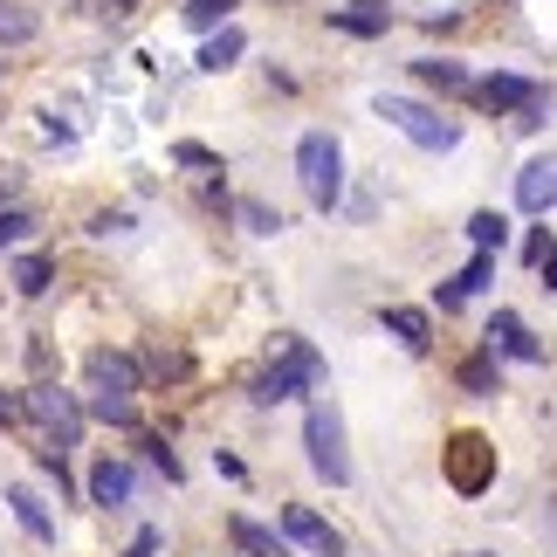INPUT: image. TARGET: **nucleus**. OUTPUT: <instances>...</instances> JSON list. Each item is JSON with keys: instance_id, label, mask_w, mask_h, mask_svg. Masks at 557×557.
<instances>
[{"instance_id": "f257e3e1", "label": "nucleus", "mask_w": 557, "mask_h": 557, "mask_svg": "<svg viewBox=\"0 0 557 557\" xmlns=\"http://www.w3.org/2000/svg\"><path fill=\"white\" fill-rule=\"evenodd\" d=\"M296 180H304V200L317 213L345 207V145H337V132H304L296 138Z\"/></svg>"}, {"instance_id": "f03ea898", "label": "nucleus", "mask_w": 557, "mask_h": 557, "mask_svg": "<svg viewBox=\"0 0 557 557\" xmlns=\"http://www.w3.org/2000/svg\"><path fill=\"white\" fill-rule=\"evenodd\" d=\"M304 455H310V475L331 482V488H351V447H345V413L331 399H310L304 413Z\"/></svg>"}, {"instance_id": "7ed1b4c3", "label": "nucleus", "mask_w": 557, "mask_h": 557, "mask_svg": "<svg viewBox=\"0 0 557 557\" xmlns=\"http://www.w3.org/2000/svg\"><path fill=\"white\" fill-rule=\"evenodd\" d=\"M21 406H28V420L41 426V447H62V455H70V447L83 441V426H90L83 399H76V393H62L55 379H35L28 393H21Z\"/></svg>"}, {"instance_id": "20e7f679", "label": "nucleus", "mask_w": 557, "mask_h": 557, "mask_svg": "<svg viewBox=\"0 0 557 557\" xmlns=\"http://www.w3.org/2000/svg\"><path fill=\"white\" fill-rule=\"evenodd\" d=\"M372 111L393 124L406 145H420V152H455L461 145V117H441L434 103H420V97H379Z\"/></svg>"}, {"instance_id": "39448f33", "label": "nucleus", "mask_w": 557, "mask_h": 557, "mask_svg": "<svg viewBox=\"0 0 557 557\" xmlns=\"http://www.w3.org/2000/svg\"><path fill=\"white\" fill-rule=\"evenodd\" d=\"M441 475L468 503L488 496V488H496V441H488V434H455V441L441 447Z\"/></svg>"}, {"instance_id": "423d86ee", "label": "nucleus", "mask_w": 557, "mask_h": 557, "mask_svg": "<svg viewBox=\"0 0 557 557\" xmlns=\"http://www.w3.org/2000/svg\"><path fill=\"white\" fill-rule=\"evenodd\" d=\"M83 385H90V399H138L145 393V366L132 351L97 345L90 358H83Z\"/></svg>"}, {"instance_id": "0eeeda50", "label": "nucleus", "mask_w": 557, "mask_h": 557, "mask_svg": "<svg viewBox=\"0 0 557 557\" xmlns=\"http://www.w3.org/2000/svg\"><path fill=\"white\" fill-rule=\"evenodd\" d=\"M83 503H90V509H111V517H117V509H132L138 503V468L124 461V455H97L90 475H83Z\"/></svg>"}, {"instance_id": "6e6552de", "label": "nucleus", "mask_w": 557, "mask_h": 557, "mask_svg": "<svg viewBox=\"0 0 557 557\" xmlns=\"http://www.w3.org/2000/svg\"><path fill=\"white\" fill-rule=\"evenodd\" d=\"M537 97H550L544 83H530V76H509V70H488V76H475V83H468V103H475V111H488V117H517L523 103H537Z\"/></svg>"}, {"instance_id": "1a4fd4ad", "label": "nucleus", "mask_w": 557, "mask_h": 557, "mask_svg": "<svg viewBox=\"0 0 557 557\" xmlns=\"http://www.w3.org/2000/svg\"><path fill=\"white\" fill-rule=\"evenodd\" d=\"M482 345L496 351V358H509V366H544V345H537V337H530V324H523L517 310H496V317H488Z\"/></svg>"}, {"instance_id": "9d476101", "label": "nucleus", "mask_w": 557, "mask_h": 557, "mask_svg": "<svg viewBox=\"0 0 557 557\" xmlns=\"http://www.w3.org/2000/svg\"><path fill=\"white\" fill-rule=\"evenodd\" d=\"M283 537L289 544H304V550H317V557H345V537L317 517L310 503H283Z\"/></svg>"}, {"instance_id": "9b49d317", "label": "nucleus", "mask_w": 557, "mask_h": 557, "mask_svg": "<svg viewBox=\"0 0 557 557\" xmlns=\"http://www.w3.org/2000/svg\"><path fill=\"white\" fill-rule=\"evenodd\" d=\"M517 207L530 213V221H544V213L557 207V152H537L517 173Z\"/></svg>"}, {"instance_id": "f8f14e48", "label": "nucleus", "mask_w": 557, "mask_h": 557, "mask_svg": "<svg viewBox=\"0 0 557 557\" xmlns=\"http://www.w3.org/2000/svg\"><path fill=\"white\" fill-rule=\"evenodd\" d=\"M304 393H310V379L296 372V366H283V358H269V366L248 379V399L255 406H289V399H304Z\"/></svg>"}, {"instance_id": "ddd939ff", "label": "nucleus", "mask_w": 557, "mask_h": 557, "mask_svg": "<svg viewBox=\"0 0 557 557\" xmlns=\"http://www.w3.org/2000/svg\"><path fill=\"white\" fill-rule=\"evenodd\" d=\"M488 275H496V255H475V262H468L461 275H447V283L434 289V304H441V317H455V310H468V304H475V296L488 289Z\"/></svg>"}, {"instance_id": "4468645a", "label": "nucleus", "mask_w": 557, "mask_h": 557, "mask_svg": "<svg viewBox=\"0 0 557 557\" xmlns=\"http://www.w3.org/2000/svg\"><path fill=\"white\" fill-rule=\"evenodd\" d=\"M379 324H385V337H399V345L413 351V358L434 351V317L413 310V304H385V310H379Z\"/></svg>"}, {"instance_id": "2eb2a0df", "label": "nucleus", "mask_w": 557, "mask_h": 557, "mask_svg": "<svg viewBox=\"0 0 557 557\" xmlns=\"http://www.w3.org/2000/svg\"><path fill=\"white\" fill-rule=\"evenodd\" d=\"M8 509H14V523L28 530L35 544H55V517H49V503H41L35 482H8Z\"/></svg>"}, {"instance_id": "dca6fc26", "label": "nucleus", "mask_w": 557, "mask_h": 557, "mask_svg": "<svg viewBox=\"0 0 557 557\" xmlns=\"http://www.w3.org/2000/svg\"><path fill=\"white\" fill-rule=\"evenodd\" d=\"M455 385H461L468 399H496V393H503V358L488 351V345H475V351L455 366Z\"/></svg>"}, {"instance_id": "f3484780", "label": "nucleus", "mask_w": 557, "mask_h": 557, "mask_svg": "<svg viewBox=\"0 0 557 557\" xmlns=\"http://www.w3.org/2000/svg\"><path fill=\"white\" fill-rule=\"evenodd\" d=\"M413 83L420 90H434V97H468V62H455V55H420L413 62Z\"/></svg>"}, {"instance_id": "a211bd4d", "label": "nucleus", "mask_w": 557, "mask_h": 557, "mask_svg": "<svg viewBox=\"0 0 557 557\" xmlns=\"http://www.w3.org/2000/svg\"><path fill=\"white\" fill-rule=\"evenodd\" d=\"M227 537H234L242 557H289L283 530H269V523H255V517H227Z\"/></svg>"}, {"instance_id": "6ab92c4d", "label": "nucleus", "mask_w": 557, "mask_h": 557, "mask_svg": "<svg viewBox=\"0 0 557 557\" xmlns=\"http://www.w3.org/2000/svg\"><path fill=\"white\" fill-rule=\"evenodd\" d=\"M242 55H248V35L227 21V28H213V35L200 41V62H193V70H200V76H221V70H234Z\"/></svg>"}, {"instance_id": "aec40b11", "label": "nucleus", "mask_w": 557, "mask_h": 557, "mask_svg": "<svg viewBox=\"0 0 557 557\" xmlns=\"http://www.w3.org/2000/svg\"><path fill=\"white\" fill-rule=\"evenodd\" d=\"M8 283H14V296H28V304H35V296H49L55 289V262H49V255H8Z\"/></svg>"}, {"instance_id": "412c9836", "label": "nucleus", "mask_w": 557, "mask_h": 557, "mask_svg": "<svg viewBox=\"0 0 557 557\" xmlns=\"http://www.w3.org/2000/svg\"><path fill=\"white\" fill-rule=\"evenodd\" d=\"M331 35H351V41H379L393 28V8H331Z\"/></svg>"}, {"instance_id": "4be33fe9", "label": "nucleus", "mask_w": 557, "mask_h": 557, "mask_svg": "<svg viewBox=\"0 0 557 557\" xmlns=\"http://www.w3.org/2000/svg\"><path fill=\"white\" fill-rule=\"evenodd\" d=\"M275 358H283V366H296V372H304V379H310V393H317V385L331 379L324 351H317V345H304V337H296V331H275Z\"/></svg>"}, {"instance_id": "5701e85b", "label": "nucleus", "mask_w": 557, "mask_h": 557, "mask_svg": "<svg viewBox=\"0 0 557 557\" xmlns=\"http://www.w3.org/2000/svg\"><path fill=\"white\" fill-rule=\"evenodd\" d=\"M41 35V14L21 8V0H0V49H28Z\"/></svg>"}, {"instance_id": "b1692460", "label": "nucleus", "mask_w": 557, "mask_h": 557, "mask_svg": "<svg viewBox=\"0 0 557 557\" xmlns=\"http://www.w3.org/2000/svg\"><path fill=\"white\" fill-rule=\"evenodd\" d=\"M468 242H475V255H503L509 248V213H496V207L468 213Z\"/></svg>"}, {"instance_id": "393cba45", "label": "nucleus", "mask_w": 557, "mask_h": 557, "mask_svg": "<svg viewBox=\"0 0 557 557\" xmlns=\"http://www.w3.org/2000/svg\"><path fill=\"white\" fill-rule=\"evenodd\" d=\"M35 227H41V221H35V213L21 207V200H14V207H0V262L28 248V242H35Z\"/></svg>"}, {"instance_id": "a878e982", "label": "nucleus", "mask_w": 557, "mask_h": 557, "mask_svg": "<svg viewBox=\"0 0 557 557\" xmlns=\"http://www.w3.org/2000/svg\"><path fill=\"white\" fill-rule=\"evenodd\" d=\"M234 8H242V0H186L180 21H186L193 35H213V28H227V21H234Z\"/></svg>"}, {"instance_id": "bb28decb", "label": "nucleus", "mask_w": 557, "mask_h": 557, "mask_svg": "<svg viewBox=\"0 0 557 557\" xmlns=\"http://www.w3.org/2000/svg\"><path fill=\"white\" fill-rule=\"evenodd\" d=\"M173 165H186V173H200V180L207 173H227V159L213 152V145H200V138H180L173 145Z\"/></svg>"}, {"instance_id": "cd10ccee", "label": "nucleus", "mask_w": 557, "mask_h": 557, "mask_svg": "<svg viewBox=\"0 0 557 557\" xmlns=\"http://www.w3.org/2000/svg\"><path fill=\"white\" fill-rule=\"evenodd\" d=\"M234 221H242L248 234H283V207H269V200H234Z\"/></svg>"}, {"instance_id": "c85d7f7f", "label": "nucleus", "mask_w": 557, "mask_h": 557, "mask_svg": "<svg viewBox=\"0 0 557 557\" xmlns=\"http://www.w3.org/2000/svg\"><path fill=\"white\" fill-rule=\"evenodd\" d=\"M138 455L152 461V468H159V475L173 482V488L186 482V468H180V455H173V447H165V434H138Z\"/></svg>"}, {"instance_id": "c756f323", "label": "nucleus", "mask_w": 557, "mask_h": 557, "mask_svg": "<svg viewBox=\"0 0 557 557\" xmlns=\"http://www.w3.org/2000/svg\"><path fill=\"white\" fill-rule=\"evenodd\" d=\"M83 413L103 420V426H138V399H90L83 393Z\"/></svg>"}, {"instance_id": "7c9ffc66", "label": "nucleus", "mask_w": 557, "mask_h": 557, "mask_svg": "<svg viewBox=\"0 0 557 557\" xmlns=\"http://www.w3.org/2000/svg\"><path fill=\"white\" fill-rule=\"evenodd\" d=\"M138 366H145V379H165V385H180V379L193 372V358H186V351H145Z\"/></svg>"}, {"instance_id": "2f4dec72", "label": "nucleus", "mask_w": 557, "mask_h": 557, "mask_svg": "<svg viewBox=\"0 0 557 557\" xmlns=\"http://www.w3.org/2000/svg\"><path fill=\"white\" fill-rule=\"evenodd\" d=\"M35 468H41V482H55V496H76V475L62 461V447H35Z\"/></svg>"}, {"instance_id": "473e14b6", "label": "nucleus", "mask_w": 557, "mask_h": 557, "mask_svg": "<svg viewBox=\"0 0 557 557\" xmlns=\"http://www.w3.org/2000/svg\"><path fill=\"white\" fill-rule=\"evenodd\" d=\"M132 227H138L132 207H97V213H90V234H97V242H111V234H132Z\"/></svg>"}, {"instance_id": "72a5a7b5", "label": "nucleus", "mask_w": 557, "mask_h": 557, "mask_svg": "<svg viewBox=\"0 0 557 557\" xmlns=\"http://www.w3.org/2000/svg\"><path fill=\"white\" fill-rule=\"evenodd\" d=\"M200 200H207V207H221V213H234V193H227L221 173H207V180H200Z\"/></svg>"}, {"instance_id": "f704fd0d", "label": "nucleus", "mask_w": 557, "mask_h": 557, "mask_svg": "<svg viewBox=\"0 0 557 557\" xmlns=\"http://www.w3.org/2000/svg\"><path fill=\"white\" fill-rule=\"evenodd\" d=\"M213 475H221V482H248V461L227 455V447H213Z\"/></svg>"}, {"instance_id": "c9c22d12", "label": "nucleus", "mask_w": 557, "mask_h": 557, "mask_svg": "<svg viewBox=\"0 0 557 557\" xmlns=\"http://www.w3.org/2000/svg\"><path fill=\"white\" fill-rule=\"evenodd\" d=\"M41 138H49V145H76V124L55 117V111H41Z\"/></svg>"}, {"instance_id": "e433bc0d", "label": "nucleus", "mask_w": 557, "mask_h": 557, "mask_svg": "<svg viewBox=\"0 0 557 557\" xmlns=\"http://www.w3.org/2000/svg\"><path fill=\"white\" fill-rule=\"evenodd\" d=\"M0 426H28V406H21V393H8V385H0Z\"/></svg>"}, {"instance_id": "4c0bfd02", "label": "nucleus", "mask_w": 557, "mask_h": 557, "mask_svg": "<svg viewBox=\"0 0 557 557\" xmlns=\"http://www.w3.org/2000/svg\"><path fill=\"white\" fill-rule=\"evenodd\" d=\"M28 366H35V379H49V372H55V351H49V337H28Z\"/></svg>"}, {"instance_id": "58836bf2", "label": "nucleus", "mask_w": 557, "mask_h": 557, "mask_svg": "<svg viewBox=\"0 0 557 557\" xmlns=\"http://www.w3.org/2000/svg\"><path fill=\"white\" fill-rule=\"evenodd\" d=\"M76 8H83V14H111V21H124L138 0H76Z\"/></svg>"}, {"instance_id": "ea45409f", "label": "nucleus", "mask_w": 557, "mask_h": 557, "mask_svg": "<svg viewBox=\"0 0 557 557\" xmlns=\"http://www.w3.org/2000/svg\"><path fill=\"white\" fill-rule=\"evenodd\" d=\"M420 28H426V35H455V28H461V8H441V14H426Z\"/></svg>"}, {"instance_id": "a19ab883", "label": "nucleus", "mask_w": 557, "mask_h": 557, "mask_svg": "<svg viewBox=\"0 0 557 557\" xmlns=\"http://www.w3.org/2000/svg\"><path fill=\"white\" fill-rule=\"evenodd\" d=\"M530 269L544 275V289H557V234H550V242H544V255H537V262H530Z\"/></svg>"}, {"instance_id": "79ce46f5", "label": "nucleus", "mask_w": 557, "mask_h": 557, "mask_svg": "<svg viewBox=\"0 0 557 557\" xmlns=\"http://www.w3.org/2000/svg\"><path fill=\"white\" fill-rule=\"evenodd\" d=\"M14 193H21V173H14V165H0V207H14Z\"/></svg>"}, {"instance_id": "37998d69", "label": "nucleus", "mask_w": 557, "mask_h": 557, "mask_svg": "<svg viewBox=\"0 0 557 557\" xmlns=\"http://www.w3.org/2000/svg\"><path fill=\"white\" fill-rule=\"evenodd\" d=\"M358 8H393V0H358Z\"/></svg>"}, {"instance_id": "c03bdc74", "label": "nucleus", "mask_w": 557, "mask_h": 557, "mask_svg": "<svg viewBox=\"0 0 557 557\" xmlns=\"http://www.w3.org/2000/svg\"><path fill=\"white\" fill-rule=\"evenodd\" d=\"M550 523H557V496H550Z\"/></svg>"}]
</instances>
